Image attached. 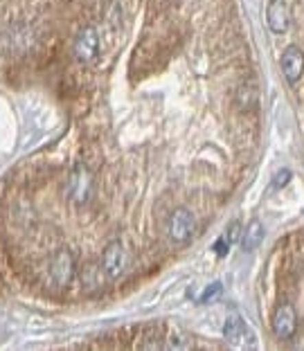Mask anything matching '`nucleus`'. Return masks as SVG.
<instances>
[{
	"label": "nucleus",
	"instance_id": "nucleus-3",
	"mask_svg": "<svg viewBox=\"0 0 304 351\" xmlns=\"http://www.w3.org/2000/svg\"><path fill=\"white\" fill-rule=\"evenodd\" d=\"M129 250L124 248L119 241H113L106 245V250L102 252V259H100V266L104 270V275L108 279H119L124 277V273L129 270Z\"/></svg>",
	"mask_w": 304,
	"mask_h": 351
},
{
	"label": "nucleus",
	"instance_id": "nucleus-2",
	"mask_svg": "<svg viewBox=\"0 0 304 351\" xmlns=\"http://www.w3.org/2000/svg\"><path fill=\"white\" fill-rule=\"evenodd\" d=\"M47 277H50V286L54 291H66L70 286V282H73V277H75V254L68 248L59 250L50 259Z\"/></svg>",
	"mask_w": 304,
	"mask_h": 351
},
{
	"label": "nucleus",
	"instance_id": "nucleus-8",
	"mask_svg": "<svg viewBox=\"0 0 304 351\" xmlns=\"http://www.w3.org/2000/svg\"><path fill=\"white\" fill-rule=\"evenodd\" d=\"M266 21H268L270 32H275V34H284L291 25L289 5H286L284 0H270L268 7H266Z\"/></svg>",
	"mask_w": 304,
	"mask_h": 351
},
{
	"label": "nucleus",
	"instance_id": "nucleus-14",
	"mask_svg": "<svg viewBox=\"0 0 304 351\" xmlns=\"http://www.w3.org/2000/svg\"><path fill=\"white\" fill-rule=\"evenodd\" d=\"M214 252H217V254H226V252H228V241H226V237L219 239V241L214 243Z\"/></svg>",
	"mask_w": 304,
	"mask_h": 351
},
{
	"label": "nucleus",
	"instance_id": "nucleus-1",
	"mask_svg": "<svg viewBox=\"0 0 304 351\" xmlns=\"http://www.w3.org/2000/svg\"><path fill=\"white\" fill-rule=\"evenodd\" d=\"M66 194H68V201L82 207L93 198L95 194V178H93V171L88 169L86 165H77L73 171H70V178H68V185H66Z\"/></svg>",
	"mask_w": 304,
	"mask_h": 351
},
{
	"label": "nucleus",
	"instance_id": "nucleus-13",
	"mask_svg": "<svg viewBox=\"0 0 304 351\" xmlns=\"http://www.w3.org/2000/svg\"><path fill=\"white\" fill-rule=\"evenodd\" d=\"M221 291H223V286H221V284H210V286L205 289L201 302H210V300H214V298H219V293H221Z\"/></svg>",
	"mask_w": 304,
	"mask_h": 351
},
{
	"label": "nucleus",
	"instance_id": "nucleus-12",
	"mask_svg": "<svg viewBox=\"0 0 304 351\" xmlns=\"http://www.w3.org/2000/svg\"><path fill=\"white\" fill-rule=\"evenodd\" d=\"M289 180H291V171H289V169H279V171L275 173V178H273V187H275V189H282Z\"/></svg>",
	"mask_w": 304,
	"mask_h": 351
},
{
	"label": "nucleus",
	"instance_id": "nucleus-6",
	"mask_svg": "<svg viewBox=\"0 0 304 351\" xmlns=\"http://www.w3.org/2000/svg\"><path fill=\"white\" fill-rule=\"evenodd\" d=\"M298 331V313L293 304H279L273 313V333L279 340H289Z\"/></svg>",
	"mask_w": 304,
	"mask_h": 351
},
{
	"label": "nucleus",
	"instance_id": "nucleus-7",
	"mask_svg": "<svg viewBox=\"0 0 304 351\" xmlns=\"http://www.w3.org/2000/svg\"><path fill=\"white\" fill-rule=\"evenodd\" d=\"M97 52H100L97 29H95V27H84L82 34H79L77 41H75V57H77V61L91 63V61L97 59Z\"/></svg>",
	"mask_w": 304,
	"mask_h": 351
},
{
	"label": "nucleus",
	"instance_id": "nucleus-4",
	"mask_svg": "<svg viewBox=\"0 0 304 351\" xmlns=\"http://www.w3.org/2000/svg\"><path fill=\"white\" fill-rule=\"evenodd\" d=\"M223 338H226L228 345H232L235 349H253L255 347L253 331L248 329L244 317H239V315H230L226 320V326H223Z\"/></svg>",
	"mask_w": 304,
	"mask_h": 351
},
{
	"label": "nucleus",
	"instance_id": "nucleus-11",
	"mask_svg": "<svg viewBox=\"0 0 304 351\" xmlns=\"http://www.w3.org/2000/svg\"><path fill=\"white\" fill-rule=\"evenodd\" d=\"M261 241H264V226L259 221L248 223V228L244 230V234H242V248L246 252H250V250L257 248Z\"/></svg>",
	"mask_w": 304,
	"mask_h": 351
},
{
	"label": "nucleus",
	"instance_id": "nucleus-5",
	"mask_svg": "<svg viewBox=\"0 0 304 351\" xmlns=\"http://www.w3.org/2000/svg\"><path fill=\"white\" fill-rule=\"evenodd\" d=\"M194 230H196L194 214H191L187 207H178L169 219V237L176 243H185L187 239L194 234Z\"/></svg>",
	"mask_w": 304,
	"mask_h": 351
},
{
	"label": "nucleus",
	"instance_id": "nucleus-9",
	"mask_svg": "<svg viewBox=\"0 0 304 351\" xmlns=\"http://www.w3.org/2000/svg\"><path fill=\"white\" fill-rule=\"evenodd\" d=\"M279 66H282V73L291 84L298 82V79L302 77V73H304V54H302L300 47H295V45L286 47L284 54H282V61H279Z\"/></svg>",
	"mask_w": 304,
	"mask_h": 351
},
{
	"label": "nucleus",
	"instance_id": "nucleus-10",
	"mask_svg": "<svg viewBox=\"0 0 304 351\" xmlns=\"http://www.w3.org/2000/svg\"><path fill=\"white\" fill-rule=\"evenodd\" d=\"M108 282V277L104 275V270L100 263H88V266L84 268V273H82V284H84V289L86 291H100L104 284Z\"/></svg>",
	"mask_w": 304,
	"mask_h": 351
}]
</instances>
